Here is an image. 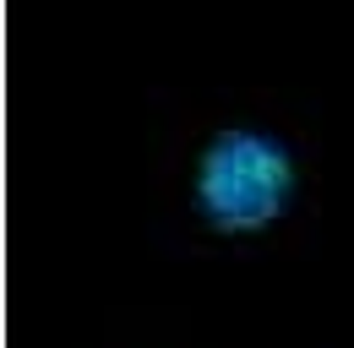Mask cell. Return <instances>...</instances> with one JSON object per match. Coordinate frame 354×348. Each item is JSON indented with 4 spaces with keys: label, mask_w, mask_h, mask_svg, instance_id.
Masks as SVG:
<instances>
[{
    "label": "cell",
    "mask_w": 354,
    "mask_h": 348,
    "mask_svg": "<svg viewBox=\"0 0 354 348\" xmlns=\"http://www.w3.org/2000/svg\"><path fill=\"white\" fill-rule=\"evenodd\" d=\"M104 348H196L185 338H158V332H126V338H109Z\"/></svg>",
    "instance_id": "obj_2"
},
{
    "label": "cell",
    "mask_w": 354,
    "mask_h": 348,
    "mask_svg": "<svg viewBox=\"0 0 354 348\" xmlns=\"http://www.w3.org/2000/svg\"><path fill=\"white\" fill-rule=\"evenodd\" d=\"M158 142L147 185L191 256H283L322 218V142L267 87L185 98L153 87Z\"/></svg>",
    "instance_id": "obj_1"
}]
</instances>
